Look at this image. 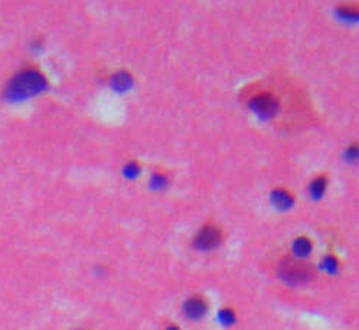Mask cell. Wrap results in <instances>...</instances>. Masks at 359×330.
<instances>
[{"instance_id": "obj_9", "label": "cell", "mask_w": 359, "mask_h": 330, "mask_svg": "<svg viewBox=\"0 0 359 330\" xmlns=\"http://www.w3.org/2000/svg\"><path fill=\"white\" fill-rule=\"evenodd\" d=\"M338 13L346 20H358L359 19V8L354 6H345L338 10Z\"/></svg>"}, {"instance_id": "obj_12", "label": "cell", "mask_w": 359, "mask_h": 330, "mask_svg": "<svg viewBox=\"0 0 359 330\" xmlns=\"http://www.w3.org/2000/svg\"><path fill=\"white\" fill-rule=\"evenodd\" d=\"M222 319L227 323H231L233 320V315L229 312V310H226V312H224L222 315Z\"/></svg>"}, {"instance_id": "obj_5", "label": "cell", "mask_w": 359, "mask_h": 330, "mask_svg": "<svg viewBox=\"0 0 359 330\" xmlns=\"http://www.w3.org/2000/svg\"><path fill=\"white\" fill-rule=\"evenodd\" d=\"M207 308V302L203 297L192 296L184 305V313L191 320H199L206 315Z\"/></svg>"}, {"instance_id": "obj_11", "label": "cell", "mask_w": 359, "mask_h": 330, "mask_svg": "<svg viewBox=\"0 0 359 330\" xmlns=\"http://www.w3.org/2000/svg\"><path fill=\"white\" fill-rule=\"evenodd\" d=\"M325 266L328 270H331V271H335L338 267V261L335 257L333 256H328L326 259H325Z\"/></svg>"}, {"instance_id": "obj_1", "label": "cell", "mask_w": 359, "mask_h": 330, "mask_svg": "<svg viewBox=\"0 0 359 330\" xmlns=\"http://www.w3.org/2000/svg\"><path fill=\"white\" fill-rule=\"evenodd\" d=\"M46 86L43 77L37 72H25L16 76L8 87L7 97L11 100H23L39 92Z\"/></svg>"}, {"instance_id": "obj_10", "label": "cell", "mask_w": 359, "mask_h": 330, "mask_svg": "<svg viewBox=\"0 0 359 330\" xmlns=\"http://www.w3.org/2000/svg\"><path fill=\"white\" fill-rule=\"evenodd\" d=\"M346 156L349 160L351 161H354L356 159L359 158V145L357 144H353L351 145L348 149H347V152H346Z\"/></svg>"}, {"instance_id": "obj_6", "label": "cell", "mask_w": 359, "mask_h": 330, "mask_svg": "<svg viewBox=\"0 0 359 330\" xmlns=\"http://www.w3.org/2000/svg\"><path fill=\"white\" fill-rule=\"evenodd\" d=\"M293 250L296 258L303 259L308 257L312 251V242L307 237H299L294 241Z\"/></svg>"}, {"instance_id": "obj_4", "label": "cell", "mask_w": 359, "mask_h": 330, "mask_svg": "<svg viewBox=\"0 0 359 330\" xmlns=\"http://www.w3.org/2000/svg\"><path fill=\"white\" fill-rule=\"evenodd\" d=\"M221 240V230L213 225H206L197 232L194 244L198 249L209 250L216 247Z\"/></svg>"}, {"instance_id": "obj_3", "label": "cell", "mask_w": 359, "mask_h": 330, "mask_svg": "<svg viewBox=\"0 0 359 330\" xmlns=\"http://www.w3.org/2000/svg\"><path fill=\"white\" fill-rule=\"evenodd\" d=\"M250 104L257 114L264 117H272L278 109V101L275 96L267 92L256 94L251 99Z\"/></svg>"}, {"instance_id": "obj_7", "label": "cell", "mask_w": 359, "mask_h": 330, "mask_svg": "<svg viewBox=\"0 0 359 330\" xmlns=\"http://www.w3.org/2000/svg\"><path fill=\"white\" fill-rule=\"evenodd\" d=\"M273 201L277 207L286 209L293 204V198L291 193L285 189H277L273 192Z\"/></svg>"}, {"instance_id": "obj_2", "label": "cell", "mask_w": 359, "mask_h": 330, "mask_svg": "<svg viewBox=\"0 0 359 330\" xmlns=\"http://www.w3.org/2000/svg\"><path fill=\"white\" fill-rule=\"evenodd\" d=\"M279 275L287 283L305 284L314 278V268L299 258L285 257L279 264Z\"/></svg>"}, {"instance_id": "obj_8", "label": "cell", "mask_w": 359, "mask_h": 330, "mask_svg": "<svg viewBox=\"0 0 359 330\" xmlns=\"http://www.w3.org/2000/svg\"><path fill=\"white\" fill-rule=\"evenodd\" d=\"M327 178L325 176H319L313 180V182L310 185V192L313 198L319 199L326 190L327 187Z\"/></svg>"}, {"instance_id": "obj_13", "label": "cell", "mask_w": 359, "mask_h": 330, "mask_svg": "<svg viewBox=\"0 0 359 330\" xmlns=\"http://www.w3.org/2000/svg\"><path fill=\"white\" fill-rule=\"evenodd\" d=\"M168 330H178L177 328H175V327H170Z\"/></svg>"}]
</instances>
